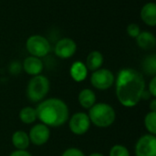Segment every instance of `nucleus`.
Listing matches in <instances>:
<instances>
[{
  "label": "nucleus",
  "instance_id": "1",
  "mask_svg": "<svg viewBox=\"0 0 156 156\" xmlns=\"http://www.w3.org/2000/svg\"><path fill=\"white\" fill-rule=\"evenodd\" d=\"M144 75L131 68L119 71L115 80V92L118 101L126 108L135 107L145 93Z\"/></svg>",
  "mask_w": 156,
  "mask_h": 156
},
{
  "label": "nucleus",
  "instance_id": "2",
  "mask_svg": "<svg viewBox=\"0 0 156 156\" xmlns=\"http://www.w3.org/2000/svg\"><path fill=\"white\" fill-rule=\"evenodd\" d=\"M36 111L37 120L48 127H60L69 119V110L67 103L58 98L43 100L36 107Z\"/></svg>",
  "mask_w": 156,
  "mask_h": 156
},
{
  "label": "nucleus",
  "instance_id": "3",
  "mask_svg": "<svg viewBox=\"0 0 156 156\" xmlns=\"http://www.w3.org/2000/svg\"><path fill=\"white\" fill-rule=\"evenodd\" d=\"M88 116L90 123L99 128H108L112 126L116 120L114 108L105 102H96L89 110Z\"/></svg>",
  "mask_w": 156,
  "mask_h": 156
},
{
  "label": "nucleus",
  "instance_id": "4",
  "mask_svg": "<svg viewBox=\"0 0 156 156\" xmlns=\"http://www.w3.org/2000/svg\"><path fill=\"white\" fill-rule=\"evenodd\" d=\"M50 90L49 80L41 74L33 76L27 87V97L34 103L40 102L47 97Z\"/></svg>",
  "mask_w": 156,
  "mask_h": 156
},
{
  "label": "nucleus",
  "instance_id": "5",
  "mask_svg": "<svg viewBox=\"0 0 156 156\" xmlns=\"http://www.w3.org/2000/svg\"><path fill=\"white\" fill-rule=\"evenodd\" d=\"M26 48L30 56L43 58L50 51V44L48 40L40 35L30 36L26 42Z\"/></svg>",
  "mask_w": 156,
  "mask_h": 156
},
{
  "label": "nucleus",
  "instance_id": "6",
  "mask_svg": "<svg viewBox=\"0 0 156 156\" xmlns=\"http://www.w3.org/2000/svg\"><path fill=\"white\" fill-rule=\"evenodd\" d=\"M115 82L113 73L108 69H99L92 72L90 76L91 85L99 90H107Z\"/></svg>",
  "mask_w": 156,
  "mask_h": 156
},
{
  "label": "nucleus",
  "instance_id": "7",
  "mask_svg": "<svg viewBox=\"0 0 156 156\" xmlns=\"http://www.w3.org/2000/svg\"><path fill=\"white\" fill-rule=\"evenodd\" d=\"M69 128L70 132L78 136L84 135L90 128V121L88 113L79 112L69 119Z\"/></svg>",
  "mask_w": 156,
  "mask_h": 156
},
{
  "label": "nucleus",
  "instance_id": "8",
  "mask_svg": "<svg viewBox=\"0 0 156 156\" xmlns=\"http://www.w3.org/2000/svg\"><path fill=\"white\" fill-rule=\"evenodd\" d=\"M136 156H156V137L153 134L141 136L135 144Z\"/></svg>",
  "mask_w": 156,
  "mask_h": 156
},
{
  "label": "nucleus",
  "instance_id": "9",
  "mask_svg": "<svg viewBox=\"0 0 156 156\" xmlns=\"http://www.w3.org/2000/svg\"><path fill=\"white\" fill-rule=\"evenodd\" d=\"M28 137L30 144L36 146H42L46 144L50 138V129L41 122L35 124L29 130Z\"/></svg>",
  "mask_w": 156,
  "mask_h": 156
},
{
  "label": "nucleus",
  "instance_id": "10",
  "mask_svg": "<svg viewBox=\"0 0 156 156\" xmlns=\"http://www.w3.org/2000/svg\"><path fill=\"white\" fill-rule=\"evenodd\" d=\"M54 51L57 57L63 59H67L74 56V54L76 53L77 44L73 39L69 37H64L59 39L56 43Z\"/></svg>",
  "mask_w": 156,
  "mask_h": 156
},
{
  "label": "nucleus",
  "instance_id": "11",
  "mask_svg": "<svg viewBox=\"0 0 156 156\" xmlns=\"http://www.w3.org/2000/svg\"><path fill=\"white\" fill-rule=\"evenodd\" d=\"M22 68L27 74L30 76H37L41 74L44 69V64L39 58L29 56L24 59Z\"/></svg>",
  "mask_w": 156,
  "mask_h": 156
},
{
  "label": "nucleus",
  "instance_id": "12",
  "mask_svg": "<svg viewBox=\"0 0 156 156\" xmlns=\"http://www.w3.org/2000/svg\"><path fill=\"white\" fill-rule=\"evenodd\" d=\"M142 20L150 27L156 25V5L154 2L146 3L141 10Z\"/></svg>",
  "mask_w": 156,
  "mask_h": 156
},
{
  "label": "nucleus",
  "instance_id": "13",
  "mask_svg": "<svg viewBox=\"0 0 156 156\" xmlns=\"http://www.w3.org/2000/svg\"><path fill=\"white\" fill-rule=\"evenodd\" d=\"M78 101L83 109L90 110L96 103V94L90 89H82L78 95Z\"/></svg>",
  "mask_w": 156,
  "mask_h": 156
},
{
  "label": "nucleus",
  "instance_id": "14",
  "mask_svg": "<svg viewBox=\"0 0 156 156\" xmlns=\"http://www.w3.org/2000/svg\"><path fill=\"white\" fill-rule=\"evenodd\" d=\"M88 71L89 70L86 65L81 61H75L69 69L70 77L76 82H81L85 80L88 76Z\"/></svg>",
  "mask_w": 156,
  "mask_h": 156
},
{
  "label": "nucleus",
  "instance_id": "15",
  "mask_svg": "<svg viewBox=\"0 0 156 156\" xmlns=\"http://www.w3.org/2000/svg\"><path fill=\"white\" fill-rule=\"evenodd\" d=\"M11 142L13 146L16 150H27L29 147L30 141L28 133L24 131H16L11 137Z\"/></svg>",
  "mask_w": 156,
  "mask_h": 156
},
{
  "label": "nucleus",
  "instance_id": "16",
  "mask_svg": "<svg viewBox=\"0 0 156 156\" xmlns=\"http://www.w3.org/2000/svg\"><path fill=\"white\" fill-rule=\"evenodd\" d=\"M136 42L141 48L148 50L155 47L156 38L153 33L149 31H143L136 37Z\"/></svg>",
  "mask_w": 156,
  "mask_h": 156
},
{
  "label": "nucleus",
  "instance_id": "17",
  "mask_svg": "<svg viewBox=\"0 0 156 156\" xmlns=\"http://www.w3.org/2000/svg\"><path fill=\"white\" fill-rule=\"evenodd\" d=\"M103 56L102 54L98 51V50H94L91 51L90 53H89L87 58H86V67L88 69V70L90 71H95L99 69H101V67L103 64Z\"/></svg>",
  "mask_w": 156,
  "mask_h": 156
},
{
  "label": "nucleus",
  "instance_id": "18",
  "mask_svg": "<svg viewBox=\"0 0 156 156\" xmlns=\"http://www.w3.org/2000/svg\"><path fill=\"white\" fill-rule=\"evenodd\" d=\"M18 116H19V120L24 124H32L37 120L36 108L30 106L22 108L19 112Z\"/></svg>",
  "mask_w": 156,
  "mask_h": 156
},
{
  "label": "nucleus",
  "instance_id": "19",
  "mask_svg": "<svg viewBox=\"0 0 156 156\" xmlns=\"http://www.w3.org/2000/svg\"><path fill=\"white\" fill-rule=\"evenodd\" d=\"M143 69L144 71L150 76L156 75V55L152 54L147 56L143 61Z\"/></svg>",
  "mask_w": 156,
  "mask_h": 156
},
{
  "label": "nucleus",
  "instance_id": "20",
  "mask_svg": "<svg viewBox=\"0 0 156 156\" xmlns=\"http://www.w3.org/2000/svg\"><path fill=\"white\" fill-rule=\"evenodd\" d=\"M144 127L146 131L153 135L156 134V112H150L144 117Z\"/></svg>",
  "mask_w": 156,
  "mask_h": 156
},
{
  "label": "nucleus",
  "instance_id": "21",
  "mask_svg": "<svg viewBox=\"0 0 156 156\" xmlns=\"http://www.w3.org/2000/svg\"><path fill=\"white\" fill-rule=\"evenodd\" d=\"M109 156H131V154L127 147L122 144H115L113 145L110 152Z\"/></svg>",
  "mask_w": 156,
  "mask_h": 156
},
{
  "label": "nucleus",
  "instance_id": "22",
  "mask_svg": "<svg viewBox=\"0 0 156 156\" xmlns=\"http://www.w3.org/2000/svg\"><path fill=\"white\" fill-rule=\"evenodd\" d=\"M141 32H142V31H141L140 27H139L137 24H135V23H132V24H130V25L127 27V33H128V35H129L131 37L136 38V37L139 36V34H140Z\"/></svg>",
  "mask_w": 156,
  "mask_h": 156
},
{
  "label": "nucleus",
  "instance_id": "23",
  "mask_svg": "<svg viewBox=\"0 0 156 156\" xmlns=\"http://www.w3.org/2000/svg\"><path fill=\"white\" fill-rule=\"evenodd\" d=\"M61 156H85V154L80 149L76 147H70L66 149L62 153Z\"/></svg>",
  "mask_w": 156,
  "mask_h": 156
},
{
  "label": "nucleus",
  "instance_id": "24",
  "mask_svg": "<svg viewBox=\"0 0 156 156\" xmlns=\"http://www.w3.org/2000/svg\"><path fill=\"white\" fill-rule=\"evenodd\" d=\"M149 94L153 97H156V76H154L149 83Z\"/></svg>",
  "mask_w": 156,
  "mask_h": 156
},
{
  "label": "nucleus",
  "instance_id": "25",
  "mask_svg": "<svg viewBox=\"0 0 156 156\" xmlns=\"http://www.w3.org/2000/svg\"><path fill=\"white\" fill-rule=\"evenodd\" d=\"M8 156H32V154L27 150H16Z\"/></svg>",
  "mask_w": 156,
  "mask_h": 156
},
{
  "label": "nucleus",
  "instance_id": "26",
  "mask_svg": "<svg viewBox=\"0 0 156 156\" xmlns=\"http://www.w3.org/2000/svg\"><path fill=\"white\" fill-rule=\"evenodd\" d=\"M150 112H156V99L155 98H153L152 101L150 102Z\"/></svg>",
  "mask_w": 156,
  "mask_h": 156
},
{
  "label": "nucleus",
  "instance_id": "27",
  "mask_svg": "<svg viewBox=\"0 0 156 156\" xmlns=\"http://www.w3.org/2000/svg\"><path fill=\"white\" fill-rule=\"evenodd\" d=\"M88 156H105L104 154H101V153H92V154H90V155Z\"/></svg>",
  "mask_w": 156,
  "mask_h": 156
}]
</instances>
